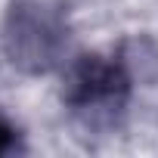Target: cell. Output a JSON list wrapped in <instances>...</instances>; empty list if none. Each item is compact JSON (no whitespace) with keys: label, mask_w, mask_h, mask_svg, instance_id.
<instances>
[{"label":"cell","mask_w":158,"mask_h":158,"mask_svg":"<svg viewBox=\"0 0 158 158\" xmlns=\"http://www.w3.org/2000/svg\"><path fill=\"white\" fill-rule=\"evenodd\" d=\"M13 146V130L3 124V121H0V152H3V149H10Z\"/></svg>","instance_id":"1"}]
</instances>
